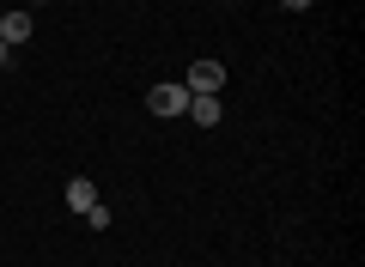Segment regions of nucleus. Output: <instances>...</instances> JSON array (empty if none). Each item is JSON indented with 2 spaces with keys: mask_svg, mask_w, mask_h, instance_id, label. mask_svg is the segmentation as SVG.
<instances>
[{
  "mask_svg": "<svg viewBox=\"0 0 365 267\" xmlns=\"http://www.w3.org/2000/svg\"><path fill=\"white\" fill-rule=\"evenodd\" d=\"M189 98H195L189 85H153L146 91V110L153 115H189Z\"/></svg>",
  "mask_w": 365,
  "mask_h": 267,
  "instance_id": "obj_1",
  "label": "nucleus"
},
{
  "mask_svg": "<svg viewBox=\"0 0 365 267\" xmlns=\"http://www.w3.org/2000/svg\"><path fill=\"white\" fill-rule=\"evenodd\" d=\"M182 85L195 91V98H220V85H225V67H220V61H207V55H201V61L189 67V79H182Z\"/></svg>",
  "mask_w": 365,
  "mask_h": 267,
  "instance_id": "obj_2",
  "label": "nucleus"
},
{
  "mask_svg": "<svg viewBox=\"0 0 365 267\" xmlns=\"http://www.w3.org/2000/svg\"><path fill=\"white\" fill-rule=\"evenodd\" d=\"M25 37H31V13L25 6H19V13H0V43H6V49H19Z\"/></svg>",
  "mask_w": 365,
  "mask_h": 267,
  "instance_id": "obj_3",
  "label": "nucleus"
},
{
  "mask_svg": "<svg viewBox=\"0 0 365 267\" xmlns=\"http://www.w3.org/2000/svg\"><path fill=\"white\" fill-rule=\"evenodd\" d=\"M67 206H73V213H86V206H98V189H91L86 177H73V182H67Z\"/></svg>",
  "mask_w": 365,
  "mask_h": 267,
  "instance_id": "obj_4",
  "label": "nucleus"
},
{
  "mask_svg": "<svg viewBox=\"0 0 365 267\" xmlns=\"http://www.w3.org/2000/svg\"><path fill=\"white\" fill-rule=\"evenodd\" d=\"M189 115H195L201 127H220V115H225V110H220V98H189Z\"/></svg>",
  "mask_w": 365,
  "mask_h": 267,
  "instance_id": "obj_5",
  "label": "nucleus"
},
{
  "mask_svg": "<svg viewBox=\"0 0 365 267\" xmlns=\"http://www.w3.org/2000/svg\"><path fill=\"white\" fill-rule=\"evenodd\" d=\"M86 225H91V231H110V206H104V201L86 206Z\"/></svg>",
  "mask_w": 365,
  "mask_h": 267,
  "instance_id": "obj_6",
  "label": "nucleus"
},
{
  "mask_svg": "<svg viewBox=\"0 0 365 267\" xmlns=\"http://www.w3.org/2000/svg\"><path fill=\"white\" fill-rule=\"evenodd\" d=\"M280 6H287V13H304V6H311V0H280Z\"/></svg>",
  "mask_w": 365,
  "mask_h": 267,
  "instance_id": "obj_7",
  "label": "nucleus"
},
{
  "mask_svg": "<svg viewBox=\"0 0 365 267\" xmlns=\"http://www.w3.org/2000/svg\"><path fill=\"white\" fill-rule=\"evenodd\" d=\"M6 55H13V49H6V43H0V61H6Z\"/></svg>",
  "mask_w": 365,
  "mask_h": 267,
  "instance_id": "obj_8",
  "label": "nucleus"
},
{
  "mask_svg": "<svg viewBox=\"0 0 365 267\" xmlns=\"http://www.w3.org/2000/svg\"><path fill=\"white\" fill-rule=\"evenodd\" d=\"M25 6H43V0H25Z\"/></svg>",
  "mask_w": 365,
  "mask_h": 267,
  "instance_id": "obj_9",
  "label": "nucleus"
}]
</instances>
